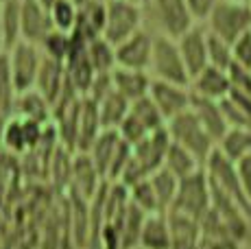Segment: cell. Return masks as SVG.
<instances>
[{
  "label": "cell",
  "mask_w": 251,
  "mask_h": 249,
  "mask_svg": "<svg viewBox=\"0 0 251 249\" xmlns=\"http://www.w3.org/2000/svg\"><path fill=\"white\" fill-rule=\"evenodd\" d=\"M234 164H236V173H238L240 186H243V190H245V195H247V199L251 201V153L243 155L240 160H236Z\"/></svg>",
  "instance_id": "42"
},
{
  "label": "cell",
  "mask_w": 251,
  "mask_h": 249,
  "mask_svg": "<svg viewBox=\"0 0 251 249\" xmlns=\"http://www.w3.org/2000/svg\"><path fill=\"white\" fill-rule=\"evenodd\" d=\"M0 2H2V0H0Z\"/></svg>",
  "instance_id": "50"
},
{
  "label": "cell",
  "mask_w": 251,
  "mask_h": 249,
  "mask_svg": "<svg viewBox=\"0 0 251 249\" xmlns=\"http://www.w3.org/2000/svg\"><path fill=\"white\" fill-rule=\"evenodd\" d=\"M203 25L207 33L231 44L243 33L251 31V4L234 2V0H219Z\"/></svg>",
  "instance_id": "2"
},
{
  "label": "cell",
  "mask_w": 251,
  "mask_h": 249,
  "mask_svg": "<svg viewBox=\"0 0 251 249\" xmlns=\"http://www.w3.org/2000/svg\"><path fill=\"white\" fill-rule=\"evenodd\" d=\"M66 83H68V81H66L64 64L44 57V59H42V66H40V73H37V79H35V88L33 90H37L52 107L55 100L61 97V92H64Z\"/></svg>",
  "instance_id": "19"
},
{
  "label": "cell",
  "mask_w": 251,
  "mask_h": 249,
  "mask_svg": "<svg viewBox=\"0 0 251 249\" xmlns=\"http://www.w3.org/2000/svg\"><path fill=\"white\" fill-rule=\"evenodd\" d=\"M52 31L48 9L42 7L37 0H22L20 4V40L40 46L46 35Z\"/></svg>",
  "instance_id": "14"
},
{
  "label": "cell",
  "mask_w": 251,
  "mask_h": 249,
  "mask_svg": "<svg viewBox=\"0 0 251 249\" xmlns=\"http://www.w3.org/2000/svg\"><path fill=\"white\" fill-rule=\"evenodd\" d=\"M96 109H99L100 127L103 129H118L123 118L129 112V100L123 99L118 92H107L100 100H96Z\"/></svg>",
  "instance_id": "27"
},
{
  "label": "cell",
  "mask_w": 251,
  "mask_h": 249,
  "mask_svg": "<svg viewBox=\"0 0 251 249\" xmlns=\"http://www.w3.org/2000/svg\"><path fill=\"white\" fill-rule=\"evenodd\" d=\"M118 142H120V136H118V131H116V129H103V131L96 136V140L92 142V147L85 151L90 155V160L94 162L96 171L100 173L103 179H105V175H107L109 162H112Z\"/></svg>",
  "instance_id": "25"
},
{
  "label": "cell",
  "mask_w": 251,
  "mask_h": 249,
  "mask_svg": "<svg viewBox=\"0 0 251 249\" xmlns=\"http://www.w3.org/2000/svg\"><path fill=\"white\" fill-rule=\"evenodd\" d=\"M144 26L151 25L153 35H164L177 40L179 35L195 26L183 0H147L142 4Z\"/></svg>",
  "instance_id": "1"
},
{
  "label": "cell",
  "mask_w": 251,
  "mask_h": 249,
  "mask_svg": "<svg viewBox=\"0 0 251 249\" xmlns=\"http://www.w3.org/2000/svg\"><path fill=\"white\" fill-rule=\"evenodd\" d=\"M37 2H40L44 9H50L52 4H57V2H59V0H37Z\"/></svg>",
  "instance_id": "45"
},
{
  "label": "cell",
  "mask_w": 251,
  "mask_h": 249,
  "mask_svg": "<svg viewBox=\"0 0 251 249\" xmlns=\"http://www.w3.org/2000/svg\"><path fill=\"white\" fill-rule=\"evenodd\" d=\"M225 99H227L243 116H247L251 121V92H236V90H229V94Z\"/></svg>",
  "instance_id": "43"
},
{
  "label": "cell",
  "mask_w": 251,
  "mask_h": 249,
  "mask_svg": "<svg viewBox=\"0 0 251 249\" xmlns=\"http://www.w3.org/2000/svg\"><path fill=\"white\" fill-rule=\"evenodd\" d=\"M140 28H144V13L140 4L127 0H105V20L100 37L116 46L118 42L138 33Z\"/></svg>",
  "instance_id": "5"
},
{
  "label": "cell",
  "mask_w": 251,
  "mask_h": 249,
  "mask_svg": "<svg viewBox=\"0 0 251 249\" xmlns=\"http://www.w3.org/2000/svg\"><path fill=\"white\" fill-rule=\"evenodd\" d=\"M205 37L207 35H205L203 25H195L175 40L179 55H181V61L186 66L190 79L207 66V40Z\"/></svg>",
  "instance_id": "13"
},
{
  "label": "cell",
  "mask_w": 251,
  "mask_h": 249,
  "mask_svg": "<svg viewBox=\"0 0 251 249\" xmlns=\"http://www.w3.org/2000/svg\"><path fill=\"white\" fill-rule=\"evenodd\" d=\"M129 116L142 124L147 133L157 131V129H162L164 124H166L162 114L157 112V107L153 105V100L149 97H142V99L133 100V103H129Z\"/></svg>",
  "instance_id": "33"
},
{
  "label": "cell",
  "mask_w": 251,
  "mask_h": 249,
  "mask_svg": "<svg viewBox=\"0 0 251 249\" xmlns=\"http://www.w3.org/2000/svg\"><path fill=\"white\" fill-rule=\"evenodd\" d=\"M234 2H251V0H234Z\"/></svg>",
  "instance_id": "48"
},
{
  "label": "cell",
  "mask_w": 251,
  "mask_h": 249,
  "mask_svg": "<svg viewBox=\"0 0 251 249\" xmlns=\"http://www.w3.org/2000/svg\"><path fill=\"white\" fill-rule=\"evenodd\" d=\"M231 59L234 64L251 70V31L243 33L238 40L231 42Z\"/></svg>",
  "instance_id": "39"
},
{
  "label": "cell",
  "mask_w": 251,
  "mask_h": 249,
  "mask_svg": "<svg viewBox=\"0 0 251 249\" xmlns=\"http://www.w3.org/2000/svg\"><path fill=\"white\" fill-rule=\"evenodd\" d=\"M168 232H171V249H197L199 245V221L183 217L179 212H166Z\"/></svg>",
  "instance_id": "22"
},
{
  "label": "cell",
  "mask_w": 251,
  "mask_h": 249,
  "mask_svg": "<svg viewBox=\"0 0 251 249\" xmlns=\"http://www.w3.org/2000/svg\"><path fill=\"white\" fill-rule=\"evenodd\" d=\"M192 97L207 99V100H223L229 94V79L225 70H219L214 66H205L201 73H197L188 83Z\"/></svg>",
  "instance_id": "15"
},
{
  "label": "cell",
  "mask_w": 251,
  "mask_h": 249,
  "mask_svg": "<svg viewBox=\"0 0 251 249\" xmlns=\"http://www.w3.org/2000/svg\"><path fill=\"white\" fill-rule=\"evenodd\" d=\"M149 184H151L153 195H155L157 210L166 214L168 210L173 208V201H175V195H177V186H179V179H177V177L173 175L171 171H166V169L162 166V169H157L155 173L149 175Z\"/></svg>",
  "instance_id": "26"
},
{
  "label": "cell",
  "mask_w": 251,
  "mask_h": 249,
  "mask_svg": "<svg viewBox=\"0 0 251 249\" xmlns=\"http://www.w3.org/2000/svg\"><path fill=\"white\" fill-rule=\"evenodd\" d=\"M72 46H75L72 35H66V33H59V31H50L46 35V40L40 44V50L48 59H55V61L64 64L72 52Z\"/></svg>",
  "instance_id": "35"
},
{
  "label": "cell",
  "mask_w": 251,
  "mask_h": 249,
  "mask_svg": "<svg viewBox=\"0 0 251 249\" xmlns=\"http://www.w3.org/2000/svg\"><path fill=\"white\" fill-rule=\"evenodd\" d=\"M144 219H147V212H142L136 203L129 201L123 217V225H120V249H138V238Z\"/></svg>",
  "instance_id": "31"
},
{
  "label": "cell",
  "mask_w": 251,
  "mask_h": 249,
  "mask_svg": "<svg viewBox=\"0 0 251 249\" xmlns=\"http://www.w3.org/2000/svg\"><path fill=\"white\" fill-rule=\"evenodd\" d=\"M16 97H18V90H16V85H13L7 50H4V52H0V109H2L4 114H9V116H11Z\"/></svg>",
  "instance_id": "36"
},
{
  "label": "cell",
  "mask_w": 251,
  "mask_h": 249,
  "mask_svg": "<svg viewBox=\"0 0 251 249\" xmlns=\"http://www.w3.org/2000/svg\"><path fill=\"white\" fill-rule=\"evenodd\" d=\"M46 127L48 124H40L35 121H28V118L11 114V116L7 118V124H4L0 149L7 151L9 155H13V157L28 155V153L35 151L37 145L42 142Z\"/></svg>",
  "instance_id": "8"
},
{
  "label": "cell",
  "mask_w": 251,
  "mask_h": 249,
  "mask_svg": "<svg viewBox=\"0 0 251 249\" xmlns=\"http://www.w3.org/2000/svg\"><path fill=\"white\" fill-rule=\"evenodd\" d=\"M183 2H186V9H188V13L192 16L195 25H203V22L207 20V16L212 13V9L216 7L219 0H183Z\"/></svg>",
  "instance_id": "41"
},
{
  "label": "cell",
  "mask_w": 251,
  "mask_h": 249,
  "mask_svg": "<svg viewBox=\"0 0 251 249\" xmlns=\"http://www.w3.org/2000/svg\"><path fill=\"white\" fill-rule=\"evenodd\" d=\"M75 2H76V4H81V2H85V0H75Z\"/></svg>",
  "instance_id": "49"
},
{
  "label": "cell",
  "mask_w": 251,
  "mask_h": 249,
  "mask_svg": "<svg viewBox=\"0 0 251 249\" xmlns=\"http://www.w3.org/2000/svg\"><path fill=\"white\" fill-rule=\"evenodd\" d=\"M216 149L231 162L240 160L243 155L251 153V129L229 127L227 131L223 133V138L216 142Z\"/></svg>",
  "instance_id": "28"
},
{
  "label": "cell",
  "mask_w": 251,
  "mask_h": 249,
  "mask_svg": "<svg viewBox=\"0 0 251 249\" xmlns=\"http://www.w3.org/2000/svg\"><path fill=\"white\" fill-rule=\"evenodd\" d=\"M164 169L171 171L177 179H181V177H188V175L197 173V171H201L203 164H201L190 151H186L183 147L171 142L168 151H166V157H164Z\"/></svg>",
  "instance_id": "29"
},
{
  "label": "cell",
  "mask_w": 251,
  "mask_h": 249,
  "mask_svg": "<svg viewBox=\"0 0 251 249\" xmlns=\"http://www.w3.org/2000/svg\"><path fill=\"white\" fill-rule=\"evenodd\" d=\"M168 145H171V138H168L166 124H164L162 129L149 133L144 140H140L138 145L131 147V157L140 166V171L149 177L151 173H155L157 169L164 166V157H166Z\"/></svg>",
  "instance_id": "12"
},
{
  "label": "cell",
  "mask_w": 251,
  "mask_h": 249,
  "mask_svg": "<svg viewBox=\"0 0 251 249\" xmlns=\"http://www.w3.org/2000/svg\"><path fill=\"white\" fill-rule=\"evenodd\" d=\"M203 171L207 175V181H210L214 188H219L223 195H227V197L251 219V201L247 199L243 186H240L234 162L227 160V157L214 147V151H212L210 155H207V160L203 162Z\"/></svg>",
  "instance_id": "4"
},
{
  "label": "cell",
  "mask_w": 251,
  "mask_h": 249,
  "mask_svg": "<svg viewBox=\"0 0 251 249\" xmlns=\"http://www.w3.org/2000/svg\"><path fill=\"white\" fill-rule=\"evenodd\" d=\"M112 88L114 92H118L123 99H127L129 103L142 99L149 94L151 88V75L144 70H129V68H114L112 73Z\"/></svg>",
  "instance_id": "18"
},
{
  "label": "cell",
  "mask_w": 251,
  "mask_h": 249,
  "mask_svg": "<svg viewBox=\"0 0 251 249\" xmlns=\"http://www.w3.org/2000/svg\"><path fill=\"white\" fill-rule=\"evenodd\" d=\"M149 75L151 79L168 81V83H190V75H188L186 66L181 61L177 42L164 35H153V50L151 61H149Z\"/></svg>",
  "instance_id": "6"
},
{
  "label": "cell",
  "mask_w": 251,
  "mask_h": 249,
  "mask_svg": "<svg viewBox=\"0 0 251 249\" xmlns=\"http://www.w3.org/2000/svg\"><path fill=\"white\" fill-rule=\"evenodd\" d=\"M48 18H50L52 31L72 35V31L76 26V18H79V4L75 0H59L57 4H52L48 9Z\"/></svg>",
  "instance_id": "34"
},
{
  "label": "cell",
  "mask_w": 251,
  "mask_h": 249,
  "mask_svg": "<svg viewBox=\"0 0 251 249\" xmlns=\"http://www.w3.org/2000/svg\"><path fill=\"white\" fill-rule=\"evenodd\" d=\"M129 201L136 203L138 208L147 214L160 212V210H157L155 195H153V188H151V184H149V177L142 179V181H138V184H133L131 188H129Z\"/></svg>",
  "instance_id": "38"
},
{
  "label": "cell",
  "mask_w": 251,
  "mask_h": 249,
  "mask_svg": "<svg viewBox=\"0 0 251 249\" xmlns=\"http://www.w3.org/2000/svg\"><path fill=\"white\" fill-rule=\"evenodd\" d=\"M7 59H9V70H11L13 85H16L18 94L35 88L37 73H40L42 59H44L40 46L20 40L11 49H7Z\"/></svg>",
  "instance_id": "9"
},
{
  "label": "cell",
  "mask_w": 251,
  "mask_h": 249,
  "mask_svg": "<svg viewBox=\"0 0 251 249\" xmlns=\"http://www.w3.org/2000/svg\"><path fill=\"white\" fill-rule=\"evenodd\" d=\"M153 50V33L147 26L138 33L129 35L127 40L118 42L114 46V68H129V70H144L149 73V61Z\"/></svg>",
  "instance_id": "10"
},
{
  "label": "cell",
  "mask_w": 251,
  "mask_h": 249,
  "mask_svg": "<svg viewBox=\"0 0 251 249\" xmlns=\"http://www.w3.org/2000/svg\"><path fill=\"white\" fill-rule=\"evenodd\" d=\"M83 50L88 57L90 66L94 68V73H112L116 59H114V46L109 44L105 37H94L90 42H83Z\"/></svg>",
  "instance_id": "30"
},
{
  "label": "cell",
  "mask_w": 251,
  "mask_h": 249,
  "mask_svg": "<svg viewBox=\"0 0 251 249\" xmlns=\"http://www.w3.org/2000/svg\"><path fill=\"white\" fill-rule=\"evenodd\" d=\"M171 210L183 214V217L195 219V221H201L205 217V212L210 210V181H207L203 169L179 179Z\"/></svg>",
  "instance_id": "7"
},
{
  "label": "cell",
  "mask_w": 251,
  "mask_h": 249,
  "mask_svg": "<svg viewBox=\"0 0 251 249\" xmlns=\"http://www.w3.org/2000/svg\"><path fill=\"white\" fill-rule=\"evenodd\" d=\"M190 109L197 116V121L201 123V127L207 131V136L214 142H219L223 138V133L229 129L227 123H225L223 109H221V100H207V99L192 97Z\"/></svg>",
  "instance_id": "20"
},
{
  "label": "cell",
  "mask_w": 251,
  "mask_h": 249,
  "mask_svg": "<svg viewBox=\"0 0 251 249\" xmlns=\"http://www.w3.org/2000/svg\"><path fill=\"white\" fill-rule=\"evenodd\" d=\"M166 133L171 138V142H175V145L183 147L186 151H190L201 164L207 160V155L216 147V142L207 136V131L197 121L192 109H186V112L177 114L175 118L166 121Z\"/></svg>",
  "instance_id": "3"
},
{
  "label": "cell",
  "mask_w": 251,
  "mask_h": 249,
  "mask_svg": "<svg viewBox=\"0 0 251 249\" xmlns=\"http://www.w3.org/2000/svg\"><path fill=\"white\" fill-rule=\"evenodd\" d=\"M205 35H207L205 37L207 40V66H214V68L227 73V68L234 64V59H231V44H227L225 40H221V37L212 35L207 31H205Z\"/></svg>",
  "instance_id": "37"
},
{
  "label": "cell",
  "mask_w": 251,
  "mask_h": 249,
  "mask_svg": "<svg viewBox=\"0 0 251 249\" xmlns=\"http://www.w3.org/2000/svg\"><path fill=\"white\" fill-rule=\"evenodd\" d=\"M138 249H171V232H168V219L164 212L147 214L140 229Z\"/></svg>",
  "instance_id": "24"
},
{
  "label": "cell",
  "mask_w": 251,
  "mask_h": 249,
  "mask_svg": "<svg viewBox=\"0 0 251 249\" xmlns=\"http://www.w3.org/2000/svg\"><path fill=\"white\" fill-rule=\"evenodd\" d=\"M100 131H103V127H100L96 103L92 99L83 97L81 99V109H79V124H76V149H75V153L88 151Z\"/></svg>",
  "instance_id": "21"
},
{
  "label": "cell",
  "mask_w": 251,
  "mask_h": 249,
  "mask_svg": "<svg viewBox=\"0 0 251 249\" xmlns=\"http://www.w3.org/2000/svg\"><path fill=\"white\" fill-rule=\"evenodd\" d=\"M20 4L22 0H2L0 2V22L4 33V50L20 42Z\"/></svg>",
  "instance_id": "32"
},
{
  "label": "cell",
  "mask_w": 251,
  "mask_h": 249,
  "mask_svg": "<svg viewBox=\"0 0 251 249\" xmlns=\"http://www.w3.org/2000/svg\"><path fill=\"white\" fill-rule=\"evenodd\" d=\"M7 118H9V114H4L2 109H0V142H2V133H4V124H7Z\"/></svg>",
  "instance_id": "44"
},
{
  "label": "cell",
  "mask_w": 251,
  "mask_h": 249,
  "mask_svg": "<svg viewBox=\"0 0 251 249\" xmlns=\"http://www.w3.org/2000/svg\"><path fill=\"white\" fill-rule=\"evenodd\" d=\"M103 184V177L96 171L94 162L90 160L88 153H75L72 155V169H70V190L79 193L81 197L90 199L96 193V188Z\"/></svg>",
  "instance_id": "16"
},
{
  "label": "cell",
  "mask_w": 251,
  "mask_h": 249,
  "mask_svg": "<svg viewBox=\"0 0 251 249\" xmlns=\"http://www.w3.org/2000/svg\"><path fill=\"white\" fill-rule=\"evenodd\" d=\"M227 79L229 88L236 92H251V70L243 68L238 64H231L227 68Z\"/></svg>",
  "instance_id": "40"
},
{
  "label": "cell",
  "mask_w": 251,
  "mask_h": 249,
  "mask_svg": "<svg viewBox=\"0 0 251 249\" xmlns=\"http://www.w3.org/2000/svg\"><path fill=\"white\" fill-rule=\"evenodd\" d=\"M0 52H4V33H2V22H0Z\"/></svg>",
  "instance_id": "46"
},
{
  "label": "cell",
  "mask_w": 251,
  "mask_h": 249,
  "mask_svg": "<svg viewBox=\"0 0 251 249\" xmlns=\"http://www.w3.org/2000/svg\"><path fill=\"white\" fill-rule=\"evenodd\" d=\"M11 114L22 116V118H28V121H35L40 124H50V121H52L50 103H48V100L42 97L37 90H26V92L18 94Z\"/></svg>",
  "instance_id": "23"
},
{
  "label": "cell",
  "mask_w": 251,
  "mask_h": 249,
  "mask_svg": "<svg viewBox=\"0 0 251 249\" xmlns=\"http://www.w3.org/2000/svg\"><path fill=\"white\" fill-rule=\"evenodd\" d=\"M105 20V0H85L79 4V18L76 26L72 31V37L76 42H90L94 37H100Z\"/></svg>",
  "instance_id": "17"
},
{
  "label": "cell",
  "mask_w": 251,
  "mask_h": 249,
  "mask_svg": "<svg viewBox=\"0 0 251 249\" xmlns=\"http://www.w3.org/2000/svg\"><path fill=\"white\" fill-rule=\"evenodd\" d=\"M127 2H133V4H140V7H142V4L147 2V0H127Z\"/></svg>",
  "instance_id": "47"
},
{
  "label": "cell",
  "mask_w": 251,
  "mask_h": 249,
  "mask_svg": "<svg viewBox=\"0 0 251 249\" xmlns=\"http://www.w3.org/2000/svg\"><path fill=\"white\" fill-rule=\"evenodd\" d=\"M147 97L153 100L157 112L162 114L164 123L175 118L177 114L190 109V100H192L188 85L168 83V81H157V79H151V88H149Z\"/></svg>",
  "instance_id": "11"
}]
</instances>
